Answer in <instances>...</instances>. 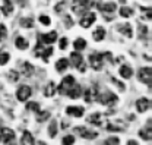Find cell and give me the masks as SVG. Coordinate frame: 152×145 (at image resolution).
Returning <instances> with one entry per match:
<instances>
[{
    "mask_svg": "<svg viewBox=\"0 0 152 145\" xmlns=\"http://www.w3.org/2000/svg\"><path fill=\"white\" fill-rule=\"evenodd\" d=\"M102 106H107V107H113L114 104L118 101V97L113 94L111 91H105L102 94H98V98H96Z\"/></svg>",
    "mask_w": 152,
    "mask_h": 145,
    "instance_id": "cell-1",
    "label": "cell"
},
{
    "mask_svg": "<svg viewBox=\"0 0 152 145\" xmlns=\"http://www.w3.org/2000/svg\"><path fill=\"white\" fill-rule=\"evenodd\" d=\"M15 142V132L9 127H3L0 129V144L10 145Z\"/></svg>",
    "mask_w": 152,
    "mask_h": 145,
    "instance_id": "cell-2",
    "label": "cell"
},
{
    "mask_svg": "<svg viewBox=\"0 0 152 145\" xmlns=\"http://www.w3.org/2000/svg\"><path fill=\"white\" fill-rule=\"evenodd\" d=\"M104 54L102 53H92L89 56V65L94 71H101L104 66Z\"/></svg>",
    "mask_w": 152,
    "mask_h": 145,
    "instance_id": "cell-3",
    "label": "cell"
},
{
    "mask_svg": "<svg viewBox=\"0 0 152 145\" xmlns=\"http://www.w3.org/2000/svg\"><path fill=\"white\" fill-rule=\"evenodd\" d=\"M70 59H72V65L75 66L79 72L83 73L85 71H86V65H85L83 57L80 56V53H79V52H73V53H70Z\"/></svg>",
    "mask_w": 152,
    "mask_h": 145,
    "instance_id": "cell-4",
    "label": "cell"
},
{
    "mask_svg": "<svg viewBox=\"0 0 152 145\" xmlns=\"http://www.w3.org/2000/svg\"><path fill=\"white\" fill-rule=\"evenodd\" d=\"M89 6H91V3L88 0H73L72 10L75 12L76 15H82V13H85L89 9Z\"/></svg>",
    "mask_w": 152,
    "mask_h": 145,
    "instance_id": "cell-5",
    "label": "cell"
},
{
    "mask_svg": "<svg viewBox=\"0 0 152 145\" xmlns=\"http://www.w3.org/2000/svg\"><path fill=\"white\" fill-rule=\"evenodd\" d=\"M75 133H77L80 138H83V139H88V141L95 139V138L98 136V133H96L95 130H89V129H86V127H82V126L75 127Z\"/></svg>",
    "mask_w": 152,
    "mask_h": 145,
    "instance_id": "cell-6",
    "label": "cell"
},
{
    "mask_svg": "<svg viewBox=\"0 0 152 145\" xmlns=\"http://www.w3.org/2000/svg\"><path fill=\"white\" fill-rule=\"evenodd\" d=\"M75 84V78L72 76V75H67V76H64L63 79H61V82H60V87H58V92L60 94H66L67 91L72 88V85Z\"/></svg>",
    "mask_w": 152,
    "mask_h": 145,
    "instance_id": "cell-7",
    "label": "cell"
},
{
    "mask_svg": "<svg viewBox=\"0 0 152 145\" xmlns=\"http://www.w3.org/2000/svg\"><path fill=\"white\" fill-rule=\"evenodd\" d=\"M137 79L142 82V84H146V85H151V79H152V69L151 68H142L139 72H137Z\"/></svg>",
    "mask_w": 152,
    "mask_h": 145,
    "instance_id": "cell-8",
    "label": "cell"
},
{
    "mask_svg": "<svg viewBox=\"0 0 152 145\" xmlns=\"http://www.w3.org/2000/svg\"><path fill=\"white\" fill-rule=\"evenodd\" d=\"M31 87H28V85H22V87H19V90L16 91V97H18L19 101H26L29 97H31Z\"/></svg>",
    "mask_w": 152,
    "mask_h": 145,
    "instance_id": "cell-9",
    "label": "cell"
},
{
    "mask_svg": "<svg viewBox=\"0 0 152 145\" xmlns=\"http://www.w3.org/2000/svg\"><path fill=\"white\" fill-rule=\"evenodd\" d=\"M83 113H85V109L80 107V106H69V107H66V114H69L72 117H76V119L82 117Z\"/></svg>",
    "mask_w": 152,
    "mask_h": 145,
    "instance_id": "cell-10",
    "label": "cell"
},
{
    "mask_svg": "<svg viewBox=\"0 0 152 145\" xmlns=\"http://www.w3.org/2000/svg\"><path fill=\"white\" fill-rule=\"evenodd\" d=\"M149 107H151V101H149V98H146V97H142V98H139V100L136 101V110H137L139 113L148 111Z\"/></svg>",
    "mask_w": 152,
    "mask_h": 145,
    "instance_id": "cell-11",
    "label": "cell"
},
{
    "mask_svg": "<svg viewBox=\"0 0 152 145\" xmlns=\"http://www.w3.org/2000/svg\"><path fill=\"white\" fill-rule=\"evenodd\" d=\"M117 31L121 34V35L127 37V38H132L133 37V29H132V25L130 24H127V22H124V24H120V25H117Z\"/></svg>",
    "mask_w": 152,
    "mask_h": 145,
    "instance_id": "cell-12",
    "label": "cell"
},
{
    "mask_svg": "<svg viewBox=\"0 0 152 145\" xmlns=\"http://www.w3.org/2000/svg\"><path fill=\"white\" fill-rule=\"evenodd\" d=\"M95 21H96V15L94 12H89V13H86L83 18L80 19V26L82 28H89Z\"/></svg>",
    "mask_w": 152,
    "mask_h": 145,
    "instance_id": "cell-13",
    "label": "cell"
},
{
    "mask_svg": "<svg viewBox=\"0 0 152 145\" xmlns=\"http://www.w3.org/2000/svg\"><path fill=\"white\" fill-rule=\"evenodd\" d=\"M39 41H41L42 44L51 46L53 43H56V41H57V32H56V31H51V32H48V34H41Z\"/></svg>",
    "mask_w": 152,
    "mask_h": 145,
    "instance_id": "cell-14",
    "label": "cell"
},
{
    "mask_svg": "<svg viewBox=\"0 0 152 145\" xmlns=\"http://www.w3.org/2000/svg\"><path fill=\"white\" fill-rule=\"evenodd\" d=\"M70 98H73V100H77L79 97H80V94H82V90H80V85H77V84H73L72 85V88L66 92Z\"/></svg>",
    "mask_w": 152,
    "mask_h": 145,
    "instance_id": "cell-15",
    "label": "cell"
},
{
    "mask_svg": "<svg viewBox=\"0 0 152 145\" xmlns=\"http://www.w3.org/2000/svg\"><path fill=\"white\" fill-rule=\"evenodd\" d=\"M118 73H120L121 78H124V79H130V78L133 76V69L129 66V65H123V66L120 68Z\"/></svg>",
    "mask_w": 152,
    "mask_h": 145,
    "instance_id": "cell-16",
    "label": "cell"
},
{
    "mask_svg": "<svg viewBox=\"0 0 152 145\" xmlns=\"http://www.w3.org/2000/svg\"><path fill=\"white\" fill-rule=\"evenodd\" d=\"M139 135L142 136V139L145 141H151L152 139V129H151V120H148V126L142 130H139Z\"/></svg>",
    "mask_w": 152,
    "mask_h": 145,
    "instance_id": "cell-17",
    "label": "cell"
},
{
    "mask_svg": "<svg viewBox=\"0 0 152 145\" xmlns=\"http://www.w3.org/2000/svg\"><path fill=\"white\" fill-rule=\"evenodd\" d=\"M1 12L6 16H9L13 12V3L10 0H1Z\"/></svg>",
    "mask_w": 152,
    "mask_h": 145,
    "instance_id": "cell-18",
    "label": "cell"
},
{
    "mask_svg": "<svg viewBox=\"0 0 152 145\" xmlns=\"http://www.w3.org/2000/svg\"><path fill=\"white\" fill-rule=\"evenodd\" d=\"M86 120H88V123H92V125H96V126H101L102 125V116L99 113H92Z\"/></svg>",
    "mask_w": 152,
    "mask_h": 145,
    "instance_id": "cell-19",
    "label": "cell"
},
{
    "mask_svg": "<svg viewBox=\"0 0 152 145\" xmlns=\"http://www.w3.org/2000/svg\"><path fill=\"white\" fill-rule=\"evenodd\" d=\"M67 68H69V60H67V59L61 57L60 60H57V63H56V71L57 72H64Z\"/></svg>",
    "mask_w": 152,
    "mask_h": 145,
    "instance_id": "cell-20",
    "label": "cell"
},
{
    "mask_svg": "<svg viewBox=\"0 0 152 145\" xmlns=\"http://www.w3.org/2000/svg\"><path fill=\"white\" fill-rule=\"evenodd\" d=\"M92 38H94L95 41H102V40L105 38V29H104L102 26H98L94 32H92Z\"/></svg>",
    "mask_w": 152,
    "mask_h": 145,
    "instance_id": "cell-21",
    "label": "cell"
},
{
    "mask_svg": "<svg viewBox=\"0 0 152 145\" xmlns=\"http://www.w3.org/2000/svg\"><path fill=\"white\" fill-rule=\"evenodd\" d=\"M101 12L104 13H113L115 12V3H105V4H99L98 6Z\"/></svg>",
    "mask_w": 152,
    "mask_h": 145,
    "instance_id": "cell-22",
    "label": "cell"
},
{
    "mask_svg": "<svg viewBox=\"0 0 152 145\" xmlns=\"http://www.w3.org/2000/svg\"><path fill=\"white\" fill-rule=\"evenodd\" d=\"M73 47H75L76 52L85 50V49H86V40H83V38H76L75 41H73Z\"/></svg>",
    "mask_w": 152,
    "mask_h": 145,
    "instance_id": "cell-23",
    "label": "cell"
},
{
    "mask_svg": "<svg viewBox=\"0 0 152 145\" xmlns=\"http://www.w3.org/2000/svg\"><path fill=\"white\" fill-rule=\"evenodd\" d=\"M15 46H16V49H19V50H26L28 49V41L23 37H18L15 40Z\"/></svg>",
    "mask_w": 152,
    "mask_h": 145,
    "instance_id": "cell-24",
    "label": "cell"
},
{
    "mask_svg": "<svg viewBox=\"0 0 152 145\" xmlns=\"http://www.w3.org/2000/svg\"><path fill=\"white\" fill-rule=\"evenodd\" d=\"M34 66L31 65V63H28V62H25V63H22V73L25 75V76H31L32 73H34Z\"/></svg>",
    "mask_w": 152,
    "mask_h": 145,
    "instance_id": "cell-25",
    "label": "cell"
},
{
    "mask_svg": "<svg viewBox=\"0 0 152 145\" xmlns=\"http://www.w3.org/2000/svg\"><path fill=\"white\" fill-rule=\"evenodd\" d=\"M20 142L22 144H28V145H32L35 144V139H34V136L29 133V132H23V135H22V139H20Z\"/></svg>",
    "mask_w": 152,
    "mask_h": 145,
    "instance_id": "cell-26",
    "label": "cell"
},
{
    "mask_svg": "<svg viewBox=\"0 0 152 145\" xmlns=\"http://www.w3.org/2000/svg\"><path fill=\"white\" fill-rule=\"evenodd\" d=\"M54 92H56V84H54V82H48V85H47L45 90H44V95H45V97H53Z\"/></svg>",
    "mask_w": 152,
    "mask_h": 145,
    "instance_id": "cell-27",
    "label": "cell"
},
{
    "mask_svg": "<svg viewBox=\"0 0 152 145\" xmlns=\"http://www.w3.org/2000/svg\"><path fill=\"white\" fill-rule=\"evenodd\" d=\"M37 113V122L39 123H42V122H45L48 117H50V111H47V110H44V111H35Z\"/></svg>",
    "mask_w": 152,
    "mask_h": 145,
    "instance_id": "cell-28",
    "label": "cell"
},
{
    "mask_svg": "<svg viewBox=\"0 0 152 145\" xmlns=\"http://www.w3.org/2000/svg\"><path fill=\"white\" fill-rule=\"evenodd\" d=\"M53 54V47H45L42 52H39V56L44 62H48V57Z\"/></svg>",
    "mask_w": 152,
    "mask_h": 145,
    "instance_id": "cell-29",
    "label": "cell"
},
{
    "mask_svg": "<svg viewBox=\"0 0 152 145\" xmlns=\"http://www.w3.org/2000/svg\"><path fill=\"white\" fill-rule=\"evenodd\" d=\"M118 13H120V16H123V18H130L133 15V10H132V7L123 6V7L118 10Z\"/></svg>",
    "mask_w": 152,
    "mask_h": 145,
    "instance_id": "cell-30",
    "label": "cell"
},
{
    "mask_svg": "<svg viewBox=\"0 0 152 145\" xmlns=\"http://www.w3.org/2000/svg\"><path fill=\"white\" fill-rule=\"evenodd\" d=\"M20 26H22V28H32V26H34V19L22 18L20 19Z\"/></svg>",
    "mask_w": 152,
    "mask_h": 145,
    "instance_id": "cell-31",
    "label": "cell"
},
{
    "mask_svg": "<svg viewBox=\"0 0 152 145\" xmlns=\"http://www.w3.org/2000/svg\"><path fill=\"white\" fill-rule=\"evenodd\" d=\"M48 135H50V138H54L57 135V122L56 120H53L51 123H50V127H48Z\"/></svg>",
    "mask_w": 152,
    "mask_h": 145,
    "instance_id": "cell-32",
    "label": "cell"
},
{
    "mask_svg": "<svg viewBox=\"0 0 152 145\" xmlns=\"http://www.w3.org/2000/svg\"><path fill=\"white\" fill-rule=\"evenodd\" d=\"M10 60V54L6 52H0V66H4Z\"/></svg>",
    "mask_w": 152,
    "mask_h": 145,
    "instance_id": "cell-33",
    "label": "cell"
},
{
    "mask_svg": "<svg viewBox=\"0 0 152 145\" xmlns=\"http://www.w3.org/2000/svg\"><path fill=\"white\" fill-rule=\"evenodd\" d=\"M137 29H139V37H140V40L148 37V28H146V25H139Z\"/></svg>",
    "mask_w": 152,
    "mask_h": 145,
    "instance_id": "cell-34",
    "label": "cell"
},
{
    "mask_svg": "<svg viewBox=\"0 0 152 145\" xmlns=\"http://www.w3.org/2000/svg\"><path fill=\"white\" fill-rule=\"evenodd\" d=\"M61 144H63V145H72V144H75V136H72V135H66V136L63 138Z\"/></svg>",
    "mask_w": 152,
    "mask_h": 145,
    "instance_id": "cell-35",
    "label": "cell"
},
{
    "mask_svg": "<svg viewBox=\"0 0 152 145\" xmlns=\"http://www.w3.org/2000/svg\"><path fill=\"white\" fill-rule=\"evenodd\" d=\"M38 21H39L42 25H45V26H48V25L51 24V19H50V16H47V15H41V16L38 18Z\"/></svg>",
    "mask_w": 152,
    "mask_h": 145,
    "instance_id": "cell-36",
    "label": "cell"
},
{
    "mask_svg": "<svg viewBox=\"0 0 152 145\" xmlns=\"http://www.w3.org/2000/svg\"><path fill=\"white\" fill-rule=\"evenodd\" d=\"M18 78H19V75L16 71H10V72L7 73V79L10 81V82H16L18 81Z\"/></svg>",
    "mask_w": 152,
    "mask_h": 145,
    "instance_id": "cell-37",
    "label": "cell"
},
{
    "mask_svg": "<svg viewBox=\"0 0 152 145\" xmlns=\"http://www.w3.org/2000/svg\"><path fill=\"white\" fill-rule=\"evenodd\" d=\"M6 37H7V29L3 24H0V41H3Z\"/></svg>",
    "mask_w": 152,
    "mask_h": 145,
    "instance_id": "cell-38",
    "label": "cell"
},
{
    "mask_svg": "<svg viewBox=\"0 0 152 145\" xmlns=\"http://www.w3.org/2000/svg\"><path fill=\"white\" fill-rule=\"evenodd\" d=\"M104 144H107V145H118L120 144V139H118V138H115V136H113V138L105 139V142H104Z\"/></svg>",
    "mask_w": 152,
    "mask_h": 145,
    "instance_id": "cell-39",
    "label": "cell"
},
{
    "mask_svg": "<svg viewBox=\"0 0 152 145\" xmlns=\"http://www.w3.org/2000/svg\"><path fill=\"white\" fill-rule=\"evenodd\" d=\"M107 130H110V132H118V130H123V129H120L118 125H113V123H107Z\"/></svg>",
    "mask_w": 152,
    "mask_h": 145,
    "instance_id": "cell-40",
    "label": "cell"
},
{
    "mask_svg": "<svg viewBox=\"0 0 152 145\" xmlns=\"http://www.w3.org/2000/svg\"><path fill=\"white\" fill-rule=\"evenodd\" d=\"M111 82H113L114 85H115V87H117V88H118L120 91H124V85H123V84H121V82H120L118 79H115V78H111Z\"/></svg>",
    "mask_w": 152,
    "mask_h": 145,
    "instance_id": "cell-41",
    "label": "cell"
},
{
    "mask_svg": "<svg viewBox=\"0 0 152 145\" xmlns=\"http://www.w3.org/2000/svg\"><path fill=\"white\" fill-rule=\"evenodd\" d=\"M26 109L32 110V111H38V110H39V104H38V103H28Z\"/></svg>",
    "mask_w": 152,
    "mask_h": 145,
    "instance_id": "cell-42",
    "label": "cell"
},
{
    "mask_svg": "<svg viewBox=\"0 0 152 145\" xmlns=\"http://www.w3.org/2000/svg\"><path fill=\"white\" fill-rule=\"evenodd\" d=\"M140 12H145V16H146V19H148V21H151V7H140Z\"/></svg>",
    "mask_w": 152,
    "mask_h": 145,
    "instance_id": "cell-43",
    "label": "cell"
},
{
    "mask_svg": "<svg viewBox=\"0 0 152 145\" xmlns=\"http://www.w3.org/2000/svg\"><path fill=\"white\" fill-rule=\"evenodd\" d=\"M64 22H66V28H70V26H73V21H72V18H70L69 15L64 18Z\"/></svg>",
    "mask_w": 152,
    "mask_h": 145,
    "instance_id": "cell-44",
    "label": "cell"
},
{
    "mask_svg": "<svg viewBox=\"0 0 152 145\" xmlns=\"http://www.w3.org/2000/svg\"><path fill=\"white\" fill-rule=\"evenodd\" d=\"M66 47H67V38H61V40H60V49L64 50Z\"/></svg>",
    "mask_w": 152,
    "mask_h": 145,
    "instance_id": "cell-45",
    "label": "cell"
},
{
    "mask_svg": "<svg viewBox=\"0 0 152 145\" xmlns=\"http://www.w3.org/2000/svg\"><path fill=\"white\" fill-rule=\"evenodd\" d=\"M63 6H64V1H61V3H58V4H57V6H56V12H57V13H58V12L63 9Z\"/></svg>",
    "mask_w": 152,
    "mask_h": 145,
    "instance_id": "cell-46",
    "label": "cell"
},
{
    "mask_svg": "<svg viewBox=\"0 0 152 145\" xmlns=\"http://www.w3.org/2000/svg\"><path fill=\"white\" fill-rule=\"evenodd\" d=\"M137 142L136 141H133V139H130V141H127V145H136Z\"/></svg>",
    "mask_w": 152,
    "mask_h": 145,
    "instance_id": "cell-47",
    "label": "cell"
},
{
    "mask_svg": "<svg viewBox=\"0 0 152 145\" xmlns=\"http://www.w3.org/2000/svg\"><path fill=\"white\" fill-rule=\"evenodd\" d=\"M118 1H120V3H124V1H126V0H118Z\"/></svg>",
    "mask_w": 152,
    "mask_h": 145,
    "instance_id": "cell-48",
    "label": "cell"
}]
</instances>
